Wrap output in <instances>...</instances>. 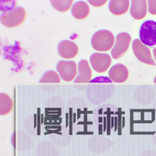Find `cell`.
I'll list each match as a JSON object with an SVG mask.
<instances>
[{
    "label": "cell",
    "instance_id": "cell-1",
    "mask_svg": "<svg viewBox=\"0 0 156 156\" xmlns=\"http://www.w3.org/2000/svg\"><path fill=\"white\" fill-rule=\"evenodd\" d=\"M91 46L98 51H107L112 49L115 44V37L108 30H98L91 37Z\"/></svg>",
    "mask_w": 156,
    "mask_h": 156
},
{
    "label": "cell",
    "instance_id": "cell-2",
    "mask_svg": "<svg viewBox=\"0 0 156 156\" xmlns=\"http://www.w3.org/2000/svg\"><path fill=\"white\" fill-rule=\"evenodd\" d=\"M26 17V11L22 7H14L5 11L1 16V23L6 27H16L22 24Z\"/></svg>",
    "mask_w": 156,
    "mask_h": 156
},
{
    "label": "cell",
    "instance_id": "cell-3",
    "mask_svg": "<svg viewBox=\"0 0 156 156\" xmlns=\"http://www.w3.org/2000/svg\"><path fill=\"white\" fill-rule=\"evenodd\" d=\"M140 40L144 45L153 47L156 45V21L146 20L140 26L139 31Z\"/></svg>",
    "mask_w": 156,
    "mask_h": 156
},
{
    "label": "cell",
    "instance_id": "cell-4",
    "mask_svg": "<svg viewBox=\"0 0 156 156\" xmlns=\"http://www.w3.org/2000/svg\"><path fill=\"white\" fill-rule=\"evenodd\" d=\"M131 41V37L126 32L117 34L113 48L111 50V56L114 59H119L126 53Z\"/></svg>",
    "mask_w": 156,
    "mask_h": 156
},
{
    "label": "cell",
    "instance_id": "cell-5",
    "mask_svg": "<svg viewBox=\"0 0 156 156\" xmlns=\"http://www.w3.org/2000/svg\"><path fill=\"white\" fill-rule=\"evenodd\" d=\"M56 70L64 81H73L77 76V66L74 61H59L56 65Z\"/></svg>",
    "mask_w": 156,
    "mask_h": 156
},
{
    "label": "cell",
    "instance_id": "cell-6",
    "mask_svg": "<svg viewBox=\"0 0 156 156\" xmlns=\"http://www.w3.org/2000/svg\"><path fill=\"white\" fill-rule=\"evenodd\" d=\"M132 50H133L136 58L141 62L151 65V66L156 65L153 59L152 55H151V50L149 49L148 47L144 45L140 41V39L133 40V43H132Z\"/></svg>",
    "mask_w": 156,
    "mask_h": 156
},
{
    "label": "cell",
    "instance_id": "cell-7",
    "mask_svg": "<svg viewBox=\"0 0 156 156\" xmlns=\"http://www.w3.org/2000/svg\"><path fill=\"white\" fill-rule=\"evenodd\" d=\"M90 62L92 69L97 73H105L109 68L112 58L106 53L95 52L90 56Z\"/></svg>",
    "mask_w": 156,
    "mask_h": 156
},
{
    "label": "cell",
    "instance_id": "cell-8",
    "mask_svg": "<svg viewBox=\"0 0 156 156\" xmlns=\"http://www.w3.org/2000/svg\"><path fill=\"white\" fill-rule=\"evenodd\" d=\"M58 55L65 59H70L76 56L78 54V47L73 41L63 40L58 43L57 47Z\"/></svg>",
    "mask_w": 156,
    "mask_h": 156
},
{
    "label": "cell",
    "instance_id": "cell-9",
    "mask_svg": "<svg viewBox=\"0 0 156 156\" xmlns=\"http://www.w3.org/2000/svg\"><path fill=\"white\" fill-rule=\"evenodd\" d=\"M108 75L112 82L123 83L129 77V71L124 65L117 63L110 68Z\"/></svg>",
    "mask_w": 156,
    "mask_h": 156
},
{
    "label": "cell",
    "instance_id": "cell-10",
    "mask_svg": "<svg viewBox=\"0 0 156 156\" xmlns=\"http://www.w3.org/2000/svg\"><path fill=\"white\" fill-rule=\"evenodd\" d=\"M147 1L146 0H132L130 2L129 12L135 20H141L147 15Z\"/></svg>",
    "mask_w": 156,
    "mask_h": 156
},
{
    "label": "cell",
    "instance_id": "cell-11",
    "mask_svg": "<svg viewBox=\"0 0 156 156\" xmlns=\"http://www.w3.org/2000/svg\"><path fill=\"white\" fill-rule=\"evenodd\" d=\"M78 74L75 78L74 83H87L91 79L92 72L89 62L86 59H82L78 63Z\"/></svg>",
    "mask_w": 156,
    "mask_h": 156
},
{
    "label": "cell",
    "instance_id": "cell-12",
    "mask_svg": "<svg viewBox=\"0 0 156 156\" xmlns=\"http://www.w3.org/2000/svg\"><path fill=\"white\" fill-rule=\"evenodd\" d=\"M129 6V0H111L108 2V9L115 16L125 14L128 11Z\"/></svg>",
    "mask_w": 156,
    "mask_h": 156
},
{
    "label": "cell",
    "instance_id": "cell-13",
    "mask_svg": "<svg viewBox=\"0 0 156 156\" xmlns=\"http://www.w3.org/2000/svg\"><path fill=\"white\" fill-rule=\"evenodd\" d=\"M90 13V8L87 2L83 1H77L75 2L71 9V14L78 20L85 19Z\"/></svg>",
    "mask_w": 156,
    "mask_h": 156
},
{
    "label": "cell",
    "instance_id": "cell-14",
    "mask_svg": "<svg viewBox=\"0 0 156 156\" xmlns=\"http://www.w3.org/2000/svg\"><path fill=\"white\" fill-rule=\"evenodd\" d=\"M13 103L12 100L8 94L5 93L0 94V114L6 115L12 111Z\"/></svg>",
    "mask_w": 156,
    "mask_h": 156
},
{
    "label": "cell",
    "instance_id": "cell-15",
    "mask_svg": "<svg viewBox=\"0 0 156 156\" xmlns=\"http://www.w3.org/2000/svg\"><path fill=\"white\" fill-rule=\"evenodd\" d=\"M51 5L54 9L59 12H66L70 9L73 4V0H51Z\"/></svg>",
    "mask_w": 156,
    "mask_h": 156
},
{
    "label": "cell",
    "instance_id": "cell-16",
    "mask_svg": "<svg viewBox=\"0 0 156 156\" xmlns=\"http://www.w3.org/2000/svg\"><path fill=\"white\" fill-rule=\"evenodd\" d=\"M40 83H59L60 76L55 71H47L43 74L42 77L39 80Z\"/></svg>",
    "mask_w": 156,
    "mask_h": 156
},
{
    "label": "cell",
    "instance_id": "cell-17",
    "mask_svg": "<svg viewBox=\"0 0 156 156\" xmlns=\"http://www.w3.org/2000/svg\"><path fill=\"white\" fill-rule=\"evenodd\" d=\"M147 6L149 13L151 15H156V0H148Z\"/></svg>",
    "mask_w": 156,
    "mask_h": 156
},
{
    "label": "cell",
    "instance_id": "cell-18",
    "mask_svg": "<svg viewBox=\"0 0 156 156\" xmlns=\"http://www.w3.org/2000/svg\"><path fill=\"white\" fill-rule=\"evenodd\" d=\"M106 2L107 0H88V3L95 7H100L101 5H105Z\"/></svg>",
    "mask_w": 156,
    "mask_h": 156
},
{
    "label": "cell",
    "instance_id": "cell-19",
    "mask_svg": "<svg viewBox=\"0 0 156 156\" xmlns=\"http://www.w3.org/2000/svg\"><path fill=\"white\" fill-rule=\"evenodd\" d=\"M153 55H154V60H155L156 62V48H154V49H153Z\"/></svg>",
    "mask_w": 156,
    "mask_h": 156
},
{
    "label": "cell",
    "instance_id": "cell-20",
    "mask_svg": "<svg viewBox=\"0 0 156 156\" xmlns=\"http://www.w3.org/2000/svg\"><path fill=\"white\" fill-rule=\"evenodd\" d=\"M154 83H156V76L154 77Z\"/></svg>",
    "mask_w": 156,
    "mask_h": 156
}]
</instances>
